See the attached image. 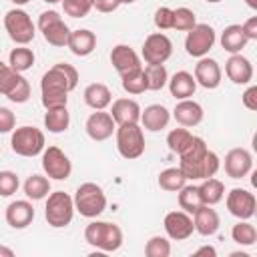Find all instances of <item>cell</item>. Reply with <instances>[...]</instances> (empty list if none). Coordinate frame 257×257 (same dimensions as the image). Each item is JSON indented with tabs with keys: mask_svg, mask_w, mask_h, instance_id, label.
Masks as SVG:
<instances>
[{
	"mask_svg": "<svg viewBox=\"0 0 257 257\" xmlns=\"http://www.w3.org/2000/svg\"><path fill=\"white\" fill-rule=\"evenodd\" d=\"M179 157H181L179 169L183 171L187 181H203V179L215 177L221 167L217 153L209 151L207 143L201 137H193V143L189 145V149Z\"/></svg>",
	"mask_w": 257,
	"mask_h": 257,
	"instance_id": "1",
	"label": "cell"
},
{
	"mask_svg": "<svg viewBox=\"0 0 257 257\" xmlns=\"http://www.w3.org/2000/svg\"><path fill=\"white\" fill-rule=\"evenodd\" d=\"M84 241L102 253H112L122 245V229L116 223L90 221L84 229Z\"/></svg>",
	"mask_w": 257,
	"mask_h": 257,
	"instance_id": "2",
	"label": "cell"
},
{
	"mask_svg": "<svg viewBox=\"0 0 257 257\" xmlns=\"http://www.w3.org/2000/svg\"><path fill=\"white\" fill-rule=\"evenodd\" d=\"M78 84V70L72 64L56 62L40 78V92H62L68 94Z\"/></svg>",
	"mask_w": 257,
	"mask_h": 257,
	"instance_id": "3",
	"label": "cell"
},
{
	"mask_svg": "<svg viewBox=\"0 0 257 257\" xmlns=\"http://www.w3.org/2000/svg\"><path fill=\"white\" fill-rule=\"evenodd\" d=\"M74 211H78L86 219H96L106 209V195L100 185L96 183H82L74 197Z\"/></svg>",
	"mask_w": 257,
	"mask_h": 257,
	"instance_id": "4",
	"label": "cell"
},
{
	"mask_svg": "<svg viewBox=\"0 0 257 257\" xmlns=\"http://www.w3.org/2000/svg\"><path fill=\"white\" fill-rule=\"evenodd\" d=\"M44 217L46 223L54 229L68 227L72 217H74V201L68 193L64 191H54L48 193L46 197V207H44Z\"/></svg>",
	"mask_w": 257,
	"mask_h": 257,
	"instance_id": "5",
	"label": "cell"
},
{
	"mask_svg": "<svg viewBox=\"0 0 257 257\" xmlns=\"http://www.w3.org/2000/svg\"><path fill=\"white\" fill-rule=\"evenodd\" d=\"M4 28L12 42L26 46L36 36V26L30 18V14L22 8H12L4 14Z\"/></svg>",
	"mask_w": 257,
	"mask_h": 257,
	"instance_id": "6",
	"label": "cell"
},
{
	"mask_svg": "<svg viewBox=\"0 0 257 257\" xmlns=\"http://www.w3.org/2000/svg\"><path fill=\"white\" fill-rule=\"evenodd\" d=\"M10 147L20 157H36L44 151V133L30 124L18 126L12 131Z\"/></svg>",
	"mask_w": 257,
	"mask_h": 257,
	"instance_id": "7",
	"label": "cell"
},
{
	"mask_svg": "<svg viewBox=\"0 0 257 257\" xmlns=\"http://www.w3.org/2000/svg\"><path fill=\"white\" fill-rule=\"evenodd\" d=\"M116 149L122 159H139L145 153V133L139 122L133 124H116Z\"/></svg>",
	"mask_w": 257,
	"mask_h": 257,
	"instance_id": "8",
	"label": "cell"
},
{
	"mask_svg": "<svg viewBox=\"0 0 257 257\" xmlns=\"http://www.w3.org/2000/svg\"><path fill=\"white\" fill-rule=\"evenodd\" d=\"M38 30L42 32V38L50 46L60 48V46H66V42H68L70 28L56 10H46L38 16Z\"/></svg>",
	"mask_w": 257,
	"mask_h": 257,
	"instance_id": "9",
	"label": "cell"
},
{
	"mask_svg": "<svg viewBox=\"0 0 257 257\" xmlns=\"http://www.w3.org/2000/svg\"><path fill=\"white\" fill-rule=\"evenodd\" d=\"M215 40H217V36H215L213 26H209V24H195L187 32L185 50L193 58H203V56L209 54V50L213 48Z\"/></svg>",
	"mask_w": 257,
	"mask_h": 257,
	"instance_id": "10",
	"label": "cell"
},
{
	"mask_svg": "<svg viewBox=\"0 0 257 257\" xmlns=\"http://www.w3.org/2000/svg\"><path fill=\"white\" fill-rule=\"evenodd\" d=\"M42 171L46 173L48 179L66 181L72 173V163L62 149L52 145V147L42 151Z\"/></svg>",
	"mask_w": 257,
	"mask_h": 257,
	"instance_id": "11",
	"label": "cell"
},
{
	"mask_svg": "<svg viewBox=\"0 0 257 257\" xmlns=\"http://www.w3.org/2000/svg\"><path fill=\"white\" fill-rule=\"evenodd\" d=\"M173 54V42L163 32H153L145 38L143 58L147 64H165Z\"/></svg>",
	"mask_w": 257,
	"mask_h": 257,
	"instance_id": "12",
	"label": "cell"
},
{
	"mask_svg": "<svg viewBox=\"0 0 257 257\" xmlns=\"http://www.w3.org/2000/svg\"><path fill=\"white\" fill-rule=\"evenodd\" d=\"M225 203H227L229 213H231L233 217H237V219H251V217L255 215L257 199H255V195H253L251 191H247V189H239V187L231 189V191L227 193Z\"/></svg>",
	"mask_w": 257,
	"mask_h": 257,
	"instance_id": "13",
	"label": "cell"
},
{
	"mask_svg": "<svg viewBox=\"0 0 257 257\" xmlns=\"http://www.w3.org/2000/svg\"><path fill=\"white\" fill-rule=\"evenodd\" d=\"M163 227H165V233L169 235V239H173V241H185L195 231L193 217L189 213H185V211H171V213H167L165 221H163Z\"/></svg>",
	"mask_w": 257,
	"mask_h": 257,
	"instance_id": "14",
	"label": "cell"
},
{
	"mask_svg": "<svg viewBox=\"0 0 257 257\" xmlns=\"http://www.w3.org/2000/svg\"><path fill=\"white\" fill-rule=\"evenodd\" d=\"M84 128H86V135H88L92 141L100 143V141H106V139L112 137V133L116 131V122L112 120L110 112L94 110V112L86 118Z\"/></svg>",
	"mask_w": 257,
	"mask_h": 257,
	"instance_id": "15",
	"label": "cell"
},
{
	"mask_svg": "<svg viewBox=\"0 0 257 257\" xmlns=\"http://www.w3.org/2000/svg\"><path fill=\"white\" fill-rule=\"evenodd\" d=\"M253 171V157L247 149L237 147L225 155V173L231 179H243Z\"/></svg>",
	"mask_w": 257,
	"mask_h": 257,
	"instance_id": "16",
	"label": "cell"
},
{
	"mask_svg": "<svg viewBox=\"0 0 257 257\" xmlns=\"http://www.w3.org/2000/svg\"><path fill=\"white\" fill-rule=\"evenodd\" d=\"M195 82L199 84V86H203V88H207V90H213V88H217L219 84H221V76H223V72H221V66H219V62L215 60V58H209V56H203V58H199V62L195 64Z\"/></svg>",
	"mask_w": 257,
	"mask_h": 257,
	"instance_id": "17",
	"label": "cell"
},
{
	"mask_svg": "<svg viewBox=\"0 0 257 257\" xmlns=\"http://www.w3.org/2000/svg\"><path fill=\"white\" fill-rule=\"evenodd\" d=\"M110 64L114 66V70L118 72V76L143 68L141 56H139L128 44H116V46L110 50Z\"/></svg>",
	"mask_w": 257,
	"mask_h": 257,
	"instance_id": "18",
	"label": "cell"
},
{
	"mask_svg": "<svg viewBox=\"0 0 257 257\" xmlns=\"http://www.w3.org/2000/svg\"><path fill=\"white\" fill-rule=\"evenodd\" d=\"M225 74L233 84H249L253 80V64L241 52L231 54L225 62Z\"/></svg>",
	"mask_w": 257,
	"mask_h": 257,
	"instance_id": "19",
	"label": "cell"
},
{
	"mask_svg": "<svg viewBox=\"0 0 257 257\" xmlns=\"http://www.w3.org/2000/svg\"><path fill=\"white\" fill-rule=\"evenodd\" d=\"M4 219L12 229H26L34 219V207L30 199L12 201L4 211Z\"/></svg>",
	"mask_w": 257,
	"mask_h": 257,
	"instance_id": "20",
	"label": "cell"
},
{
	"mask_svg": "<svg viewBox=\"0 0 257 257\" xmlns=\"http://www.w3.org/2000/svg\"><path fill=\"white\" fill-rule=\"evenodd\" d=\"M173 116H175V120L181 124V126H197L201 120H203V116H205V112H203V106L197 102V100H193V98H183V100H179L177 104H175V108H173Z\"/></svg>",
	"mask_w": 257,
	"mask_h": 257,
	"instance_id": "21",
	"label": "cell"
},
{
	"mask_svg": "<svg viewBox=\"0 0 257 257\" xmlns=\"http://www.w3.org/2000/svg\"><path fill=\"white\" fill-rule=\"evenodd\" d=\"M193 225H195V231L203 237H211L219 231V225H221V219H219V213L213 209V205H201L195 213H193Z\"/></svg>",
	"mask_w": 257,
	"mask_h": 257,
	"instance_id": "22",
	"label": "cell"
},
{
	"mask_svg": "<svg viewBox=\"0 0 257 257\" xmlns=\"http://www.w3.org/2000/svg\"><path fill=\"white\" fill-rule=\"evenodd\" d=\"M66 48H68L74 56H88V54L96 48V34H94L92 30H88V28L70 30Z\"/></svg>",
	"mask_w": 257,
	"mask_h": 257,
	"instance_id": "23",
	"label": "cell"
},
{
	"mask_svg": "<svg viewBox=\"0 0 257 257\" xmlns=\"http://www.w3.org/2000/svg\"><path fill=\"white\" fill-rule=\"evenodd\" d=\"M110 116L116 124H133L141 120V104L133 98H116L110 106Z\"/></svg>",
	"mask_w": 257,
	"mask_h": 257,
	"instance_id": "24",
	"label": "cell"
},
{
	"mask_svg": "<svg viewBox=\"0 0 257 257\" xmlns=\"http://www.w3.org/2000/svg\"><path fill=\"white\" fill-rule=\"evenodd\" d=\"M169 120H171V112H169L167 106L149 104L145 110H141V120L139 122L143 124V128H147L151 133H159V131L167 128Z\"/></svg>",
	"mask_w": 257,
	"mask_h": 257,
	"instance_id": "25",
	"label": "cell"
},
{
	"mask_svg": "<svg viewBox=\"0 0 257 257\" xmlns=\"http://www.w3.org/2000/svg\"><path fill=\"white\" fill-rule=\"evenodd\" d=\"M167 84H169L171 94H173L177 100L191 98V96L195 94V90H197L195 76H193L191 72H187V70H179V72H175V74L167 80Z\"/></svg>",
	"mask_w": 257,
	"mask_h": 257,
	"instance_id": "26",
	"label": "cell"
},
{
	"mask_svg": "<svg viewBox=\"0 0 257 257\" xmlns=\"http://www.w3.org/2000/svg\"><path fill=\"white\" fill-rule=\"evenodd\" d=\"M219 42H221V48H223V50H227L229 54H237V52H241V50L247 46L249 40H247V36H245V32H243L241 24H229V26L221 32Z\"/></svg>",
	"mask_w": 257,
	"mask_h": 257,
	"instance_id": "27",
	"label": "cell"
},
{
	"mask_svg": "<svg viewBox=\"0 0 257 257\" xmlns=\"http://www.w3.org/2000/svg\"><path fill=\"white\" fill-rule=\"evenodd\" d=\"M84 102L90 106V108H94V110H104L110 102H112V92H110V88L106 86V84H102V82H92V84H88L86 88H84Z\"/></svg>",
	"mask_w": 257,
	"mask_h": 257,
	"instance_id": "28",
	"label": "cell"
},
{
	"mask_svg": "<svg viewBox=\"0 0 257 257\" xmlns=\"http://www.w3.org/2000/svg\"><path fill=\"white\" fill-rule=\"evenodd\" d=\"M197 187H199V195H201L203 205H217L225 197V185H223V181H219L215 177L203 179V183Z\"/></svg>",
	"mask_w": 257,
	"mask_h": 257,
	"instance_id": "29",
	"label": "cell"
},
{
	"mask_svg": "<svg viewBox=\"0 0 257 257\" xmlns=\"http://www.w3.org/2000/svg\"><path fill=\"white\" fill-rule=\"evenodd\" d=\"M50 193V179L42 175H30L24 181V195L30 201H42Z\"/></svg>",
	"mask_w": 257,
	"mask_h": 257,
	"instance_id": "30",
	"label": "cell"
},
{
	"mask_svg": "<svg viewBox=\"0 0 257 257\" xmlns=\"http://www.w3.org/2000/svg\"><path fill=\"white\" fill-rule=\"evenodd\" d=\"M70 124V112L66 106H60V108H48L46 114H44V126L48 128V133L52 135H58V133H64Z\"/></svg>",
	"mask_w": 257,
	"mask_h": 257,
	"instance_id": "31",
	"label": "cell"
},
{
	"mask_svg": "<svg viewBox=\"0 0 257 257\" xmlns=\"http://www.w3.org/2000/svg\"><path fill=\"white\" fill-rule=\"evenodd\" d=\"M34 60H36L34 52H32L30 48L22 46V44H18V48H12L10 54H8V66L14 68L16 72H26V70H30V68L34 66Z\"/></svg>",
	"mask_w": 257,
	"mask_h": 257,
	"instance_id": "32",
	"label": "cell"
},
{
	"mask_svg": "<svg viewBox=\"0 0 257 257\" xmlns=\"http://www.w3.org/2000/svg\"><path fill=\"white\" fill-rule=\"evenodd\" d=\"M157 183H159V187L163 191L177 193L187 185V179H185V175H183V171L179 167H169V169L159 173V181Z\"/></svg>",
	"mask_w": 257,
	"mask_h": 257,
	"instance_id": "33",
	"label": "cell"
},
{
	"mask_svg": "<svg viewBox=\"0 0 257 257\" xmlns=\"http://www.w3.org/2000/svg\"><path fill=\"white\" fill-rule=\"evenodd\" d=\"M231 237L235 243L243 247H251L257 241V229L255 225L249 223V219H239V223H235L231 229Z\"/></svg>",
	"mask_w": 257,
	"mask_h": 257,
	"instance_id": "34",
	"label": "cell"
},
{
	"mask_svg": "<svg viewBox=\"0 0 257 257\" xmlns=\"http://www.w3.org/2000/svg\"><path fill=\"white\" fill-rule=\"evenodd\" d=\"M193 137H195V135H191L187 126L173 128V131L167 135V147H169L171 153L181 155V153H185V151L189 149V145L193 143Z\"/></svg>",
	"mask_w": 257,
	"mask_h": 257,
	"instance_id": "35",
	"label": "cell"
},
{
	"mask_svg": "<svg viewBox=\"0 0 257 257\" xmlns=\"http://www.w3.org/2000/svg\"><path fill=\"white\" fill-rule=\"evenodd\" d=\"M177 193H179V207H181V211H185V213H189V215H193V213L203 205L197 185H185V187H183L181 191H177Z\"/></svg>",
	"mask_w": 257,
	"mask_h": 257,
	"instance_id": "36",
	"label": "cell"
},
{
	"mask_svg": "<svg viewBox=\"0 0 257 257\" xmlns=\"http://www.w3.org/2000/svg\"><path fill=\"white\" fill-rule=\"evenodd\" d=\"M120 84H122V90L128 92V94H143L147 88V76H145V70L139 68V70H133L128 74H122L120 76Z\"/></svg>",
	"mask_w": 257,
	"mask_h": 257,
	"instance_id": "37",
	"label": "cell"
},
{
	"mask_svg": "<svg viewBox=\"0 0 257 257\" xmlns=\"http://www.w3.org/2000/svg\"><path fill=\"white\" fill-rule=\"evenodd\" d=\"M143 70L147 76V88L149 90H161L169 80V72H167L165 64H147Z\"/></svg>",
	"mask_w": 257,
	"mask_h": 257,
	"instance_id": "38",
	"label": "cell"
},
{
	"mask_svg": "<svg viewBox=\"0 0 257 257\" xmlns=\"http://www.w3.org/2000/svg\"><path fill=\"white\" fill-rule=\"evenodd\" d=\"M197 24V16L191 8H175L173 10V28L175 30H181V32H189L193 26Z\"/></svg>",
	"mask_w": 257,
	"mask_h": 257,
	"instance_id": "39",
	"label": "cell"
},
{
	"mask_svg": "<svg viewBox=\"0 0 257 257\" xmlns=\"http://www.w3.org/2000/svg\"><path fill=\"white\" fill-rule=\"evenodd\" d=\"M145 255L147 257H169L171 255V241L161 235H153L145 243Z\"/></svg>",
	"mask_w": 257,
	"mask_h": 257,
	"instance_id": "40",
	"label": "cell"
},
{
	"mask_svg": "<svg viewBox=\"0 0 257 257\" xmlns=\"http://www.w3.org/2000/svg\"><path fill=\"white\" fill-rule=\"evenodd\" d=\"M64 14L70 18H84L92 10V0H60Z\"/></svg>",
	"mask_w": 257,
	"mask_h": 257,
	"instance_id": "41",
	"label": "cell"
},
{
	"mask_svg": "<svg viewBox=\"0 0 257 257\" xmlns=\"http://www.w3.org/2000/svg\"><path fill=\"white\" fill-rule=\"evenodd\" d=\"M20 76H22V72H16V70L10 68L8 64H4V66L0 68V94L8 96V92L16 86V82L20 80Z\"/></svg>",
	"mask_w": 257,
	"mask_h": 257,
	"instance_id": "42",
	"label": "cell"
},
{
	"mask_svg": "<svg viewBox=\"0 0 257 257\" xmlns=\"http://www.w3.org/2000/svg\"><path fill=\"white\" fill-rule=\"evenodd\" d=\"M20 187L18 175L12 171H0V197H12Z\"/></svg>",
	"mask_w": 257,
	"mask_h": 257,
	"instance_id": "43",
	"label": "cell"
},
{
	"mask_svg": "<svg viewBox=\"0 0 257 257\" xmlns=\"http://www.w3.org/2000/svg\"><path fill=\"white\" fill-rule=\"evenodd\" d=\"M8 100H12V102H16V104H22V102H26L28 98H30V82L24 78V76H20V80L16 82V86L8 92V96H6Z\"/></svg>",
	"mask_w": 257,
	"mask_h": 257,
	"instance_id": "44",
	"label": "cell"
},
{
	"mask_svg": "<svg viewBox=\"0 0 257 257\" xmlns=\"http://www.w3.org/2000/svg\"><path fill=\"white\" fill-rule=\"evenodd\" d=\"M40 100H42V106L46 110L48 108H60V106H66L68 94H62V92H40Z\"/></svg>",
	"mask_w": 257,
	"mask_h": 257,
	"instance_id": "45",
	"label": "cell"
},
{
	"mask_svg": "<svg viewBox=\"0 0 257 257\" xmlns=\"http://www.w3.org/2000/svg\"><path fill=\"white\" fill-rule=\"evenodd\" d=\"M153 20H155V26L159 30H171L173 28V8H169V6L157 8Z\"/></svg>",
	"mask_w": 257,
	"mask_h": 257,
	"instance_id": "46",
	"label": "cell"
},
{
	"mask_svg": "<svg viewBox=\"0 0 257 257\" xmlns=\"http://www.w3.org/2000/svg\"><path fill=\"white\" fill-rule=\"evenodd\" d=\"M16 126V116L8 106H0V133H10Z\"/></svg>",
	"mask_w": 257,
	"mask_h": 257,
	"instance_id": "47",
	"label": "cell"
},
{
	"mask_svg": "<svg viewBox=\"0 0 257 257\" xmlns=\"http://www.w3.org/2000/svg\"><path fill=\"white\" fill-rule=\"evenodd\" d=\"M241 100H243L245 108H249V110H257V86H255V84L247 86L245 92H243V96H241Z\"/></svg>",
	"mask_w": 257,
	"mask_h": 257,
	"instance_id": "48",
	"label": "cell"
},
{
	"mask_svg": "<svg viewBox=\"0 0 257 257\" xmlns=\"http://www.w3.org/2000/svg\"><path fill=\"white\" fill-rule=\"evenodd\" d=\"M118 6H120V0H92V8H96L102 14L114 12Z\"/></svg>",
	"mask_w": 257,
	"mask_h": 257,
	"instance_id": "49",
	"label": "cell"
},
{
	"mask_svg": "<svg viewBox=\"0 0 257 257\" xmlns=\"http://www.w3.org/2000/svg\"><path fill=\"white\" fill-rule=\"evenodd\" d=\"M241 28H243L247 40H257V16L247 18V20L241 24Z\"/></svg>",
	"mask_w": 257,
	"mask_h": 257,
	"instance_id": "50",
	"label": "cell"
},
{
	"mask_svg": "<svg viewBox=\"0 0 257 257\" xmlns=\"http://www.w3.org/2000/svg\"><path fill=\"white\" fill-rule=\"evenodd\" d=\"M195 255H211V257H215L217 251H215V247H211V245H203V247H199V249L195 251Z\"/></svg>",
	"mask_w": 257,
	"mask_h": 257,
	"instance_id": "51",
	"label": "cell"
},
{
	"mask_svg": "<svg viewBox=\"0 0 257 257\" xmlns=\"http://www.w3.org/2000/svg\"><path fill=\"white\" fill-rule=\"evenodd\" d=\"M0 257H14V251L6 245H0Z\"/></svg>",
	"mask_w": 257,
	"mask_h": 257,
	"instance_id": "52",
	"label": "cell"
},
{
	"mask_svg": "<svg viewBox=\"0 0 257 257\" xmlns=\"http://www.w3.org/2000/svg\"><path fill=\"white\" fill-rule=\"evenodd\" d=\"M245 4H247L251 10H257V0H245Z\"/></svg>",
	"mask_w": 257,
	"mask_h": 257,
	"instance_id": "53",
	"label": "cell"
},
{
	"mask_svg": "<svg viewBox=\"0 0 257 257\" xmlns=\"http://www.w3.org/2000/svg\"><path fill=\"white\" fill-rule=\"evenodd\" d=\"M12 2H14L16 6H24V4H28L30 0H12Z\"/></svg>",
	"mask_w": 257,
	"mask_h": 257,
	"instance_id": "54",
	"label": "cell"
},
{
	"mask_svg": "<svg viewBox=\"0 0 257 257\" xmlns=\"http://www.w3.org/2000/svg\"><path fill=\"white\" fill-rule=\"evenodd\" d=\"M133 2H137V0H120V4H133Z\"/></svg>",
	"mask_w": 257,
	"mask_h": 257,
	"instance_id": "55",
	"label": "cell"
},
{
	"mask_svg": "<svg viewBox=\"0 0 257 257\" xmlns=\"http://www.w3.org/2000/svg\"><path fill=\"white\" fill-rule=\"evenodd\" d=\"M46 4H56V2H60V0H44Z\"/></svg>",
	"mask_w": 257,
	"mask_h": 257,
	"instance_id": "56",
	"label": "cell"
},
{
	"mask_svg": "<svg viewBox=\"0 0 257 257\" xmlns=\"http://www.w3.org/2000/svg\"><path fill=\"white\" fill-rule=\"evenodd\" d=\"M205 2H211V4H217V2H221V0H205Z\"/></svg>",
	"mask_w": 257,
	"mask_h": 257,
	"instance_id": "57",
	"label": "cell"
},
{
	"mask_svg": "<svg viewBox=\"0 0 257 257\" xmlns=\"http://www.w3.org/2000/svg\"><path fill=\"white\" fill-rule=\"evenodd\" d=\"M2 66H4V62H2V60H0V68H2Z\"/></svg>",
	"mask_w": 257,
	"mask_h": 257,
	"instance_id": "58",
	"label": "cell"
}]
</instances>
